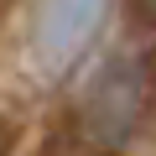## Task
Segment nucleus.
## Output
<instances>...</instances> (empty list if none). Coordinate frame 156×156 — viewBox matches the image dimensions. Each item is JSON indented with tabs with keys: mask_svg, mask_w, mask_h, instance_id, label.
I'll use <instances>...</instances> for the list:
<instances>
[{
	"mask_svg": "<svg viewBox=\"0 0 156 156\" xmlns=\"http://www.w3.org/2000/svg\"><path fill=\"white\" fill-rule=\"evenodd\" d=\"M104 21V0H37L31 16V47L47 73H62L78 52L89 47V37Z\"/></svg>",
	"mask_w": 156,
	"mask_h": 156,
	"instance_id": "f257e3e1",
	"label": "nucleus"
}]
</instances>
